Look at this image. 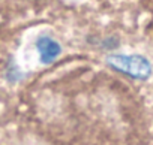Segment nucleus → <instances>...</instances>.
Returning a JSON list of instances; mask_svg holds the SVG:
<instances>
[{
	"instance_id": "obj_4",
	"label": "nucleus",
	"mask_w": 153,
	"mask_h": 145,
	"mask_svg": "<svg viewBox=\"0 0 153 145\" xmlns=\"http://www.w3.org/2000/svg\"><path fill=\"white\" fill-rule=\"evenodd\" d=\"M120 45V40L116 36H110V38H104L98 42V46L104 51H113Z\"/></svg>"
},
{
	"instance_id": "obj_2",
	"label": "nucleus",
	"mask_w": 153,
	"mask_h": 145,
	"mask_svg": "<svg viewBox=\"0 0 153 145\" xmlns=\"http://www.w3.org/2000/svg\"><path fill=\"white\" fill-rule=\"evenodd\" d=\"M35 48L39 55V61L42 64H53L62 54V45L51 36L42 35L36 39Z\"/></svg>"
},
{
	"instance_id": "obj_3",
	"label": "nucleus",
	"mask_w": 153,
	"mask_h": 145,
	"mask_svg": "<svg viewBox=\"0 0 153 145\" xmlns=\"http://www.w3.org/2000/svg\"><path fill=\"white\" fill-rule=\"evenodd\" d=\"M24 72H21V69L18 67V64L15 63L14 57H9L6 64H5V78L9 84H17L24 78Z\"/></svg>"
},
{
	"instance_id": "obj_1",
	"label": "nucleus",
	"mask_w": 153,
	"mask_h": 145,
	"mask_svg": "<svg viewBox=\"0 0 153 145\" xmlns=\"http://www.w3.org/2000/svg\"><path fill=\"white\" fill-rule=\"evenodd\" d=\"M105 63L110 69L117 74H122L132 79H147L152 75V64L150 61L138 54H108Z\"/></svg>"
}]
</instances>
